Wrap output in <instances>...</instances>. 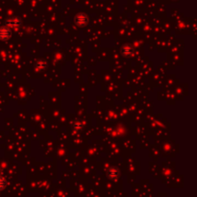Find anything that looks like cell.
Here are the masks:
<instances>
[{
    "label": "cell",
    "mask_w": 197,
    "mask_h": 197,
    "mask_svg": "<svg viewBox=\"0 0 197 197\" xmlns=\"http://www.w3.org/2000/svg\"><path fill=\"white\" fill-rule=\"evenodd\" d=\"M11 37V31L10 29L3 27L0 28V39L1 40H8Z\"/></svg>",
    "instance_id": "7a4b0ae2"
},
{
    "label": "cell",
    "mask_w": 197,
    "mask_h": 197,
    "mask_svg": "<svg viewBox=\"0 0 197 197\" xmlns=\"http://www.w3.org/2000/svg\"><path fill=\"white\" fill-rule=\"evenodd\" d=\"M6 186V181L4 180V178L0 177V190L3 189Z\"/></svg>",
    "instance_id": "52a82bcc"
},
{
    "label": "cell",
    "mask_w": 197,
    "mask_h": 197,
    "mask_svg": "<svg viewBox=\"0 0 197 197\" xmlns=\"http://www.w3.org/2000/svg\"><path fill=\"white\" fill-rule=\"evenodd\" d=\"M36 66H37V68H39V69H43V68H45L46 63L43 60H39L36 63Z\"/></svg>",
    "instance_id": "8992f818"
},
{
    "label": "cell",
    "mask_w": 197,
    "mask_h": 197,
    "mask_svg": "<svg viewBox=\"0 0 197 197\" xmlns=\"http://www.w3.org/2000/svg\"><path fill=\"white\" fill-rule=\"evenodd\" d=\"M75 22L79 26H85L88 22V17L85 14H79L75 17Z\"/></svg>",
    "instance_id": "6da1fadb"
},
{
    "label": "cell",
    "mask_w": 197,
    "mask_h": 197,
    "mask_svg": "<svg viewBox=\"0 0 197 197\" xmlns=\"http://www.w3.org/2000/svg\"><path fill=\"white\" fill-rule=\"evenodd\" d=\"M119 176V170L116 167H111L108 171V177L110 179H116Z\"/></svg>",
    "instance_id": "3957f363"
},
{
    "label": "cell",
    "mask_w": 197,
    "mask_h": 197,
    "mask_svg": "<svg viewBox=\"0 0 197 197\" xmlns=\"http://www.w3.org/2000/svg\"><path fill=\"white\" fill-rule=\"evenodd\" d=\"M121 52L124 56H131L133 54V47L130 44H125L121 48Z\"/></svg>",
    "instance_id": "277c9868"
},
{
    "label": "cell",
    "mask_w": 197,
    "mask_h": 197,
    "mask_svg": "<svg viewBox=\"0 0 197 197\" xmlns=\"http://www.w3.org/2000/svg\"><path fill=\"white\" fill-rule=\"evenodd\" d=\"M7 24L11 25V26H20V25H21V20L18 17H14L8 20Z\"/></svg>",
    "instance_id": "5b68a950"
}]
</instances>
